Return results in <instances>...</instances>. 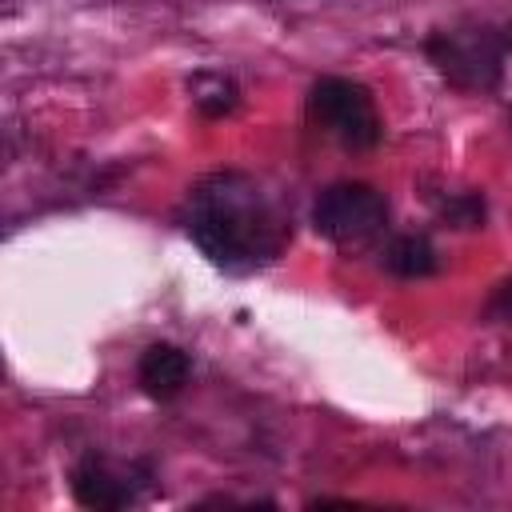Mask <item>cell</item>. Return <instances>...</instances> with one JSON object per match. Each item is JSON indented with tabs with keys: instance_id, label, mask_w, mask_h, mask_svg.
I'll return each mask as SVG.
<instances>
[{
	"instance_id": "7a4b0ae2",
	"label": "cell",
	"mask_w": 512,
	"mask_h": 512,
	"mask_svg": "<svg viewBox=\"0 0 512 512\" xmlns=\"http://www.w3.org/2000/svg\"><path fill=\"white\" fill-rule=\"evenodd\" d=\"M312 228L344 248V252H360L372 240L384 236L388 228V196L364 180H336L328 184L316 204H312Z\"/></svg>"
},
{
	"instance_id": "30bf717a",
	"label": "cell",
	"mask_w": 512,
	"mask_h": 512,
	"mask_svg": "<svg viewBox=\"0 0 512 512\" xmlns=\"http://www.w3.org/2000/svg\"><path fill=\"white\" fill-rule=\"evenodd\" d=\"M484 316H488V320H504V324H512V276L500 280V284L492 288V296H488V304H484Z\"/></svg>"
},
{
	"instance_id": "277c9868",
	"label": "cell",
	"mask_w": 512,
	"mask_h": 512,
	"mask_svg": "<svg viewBox=\"0 0 512 512\" xmlns=\"http://www.w3.org/2000/svg\"><path fill=\"white\" fill-rule=\"evenodd\" d=\"M508 44L512 40L496 36L492 28H440L424 40V52L448 84L464 92H488L504 76Z\"/></svg>"
},
{
	"instance_id": "8992f818",
	"label": "cell",
	"mask_w": 512,
	"mask_h": 512,
	"mask_svg": "<svg viewBox=\"0 0 512 512\" xmlns=\"http://www.w3.org/2000/svg\"><path fill=\"white\" fill-rule=\"evenodd\" d=\"M188 372H192L188 352L176 348V344H168V340L148 344V348L140 352V360H136V384H140V392H144L148 400H160V404H164V400H176V396L184 392Z\"/></svg>"
},
{
	"instance_id": "5b68a950",
	"label": "cell",
	"mask_w": 512,
	"mask_h": 512,
	"mask_svg": "<svg viewBox=\"0 0 512 512\" xmlns=\"http://www.w3.org/2000/svg\"><path fill=\"white\" fill-rule=\"evenodd\" d=\"M72 496H76V504H84V508L116 512V508H128V504L136 500V484H132V476L116 472L104 456L88 452V456L72 468Z\"/></svg>"
},
{
	"instance_id": "ba28073f",
	"label": "cell",
	"mask_w": 512,
	"mask_h": 512,
	"mask_svg": "<svg viewBox=\"0 0 512 512\" xmlns=\"http://www.w3.org/2000/svg\"><path fill=\"white\" fill-rule=\"evenodd\" d=\"M188 92H192L196 112H200V116H208V120L228 116V112L240 104L236 84H232L228 76H220V72H196V76L188 80Z\"/></svg>"
},
{
	"instance_id": "52a82bcc",
	"label": "cell",
	"mask_w": 512,
	"mask_h": 512,
	"mask_svg": "<svg viewBox=\"0 0 512 512\" xmlns=\"http://www.w3.org/2000/svg\"><path fill=\"white\" fill-rule=\"evenodd\" d=\"M380 264L400 276V280H424L440 268L436 260V248L428 244V236H416V232H404V236H392L380 252Z\"/></svg>"
},
{
	"instance_id": "6da1fadb",
	"label": "cell",
	"mask_w": 512,
	"mask_h": 512,
	"mask_svg": "<svg viewBox=\"0 0 512 512\" xmlns=\"http://www.w3.org/2000/svg\"><path fill=\"white\" fill-rule=\"evenodd\" d=\"M180 220L192 244L232 276L272 264L292 236L272 196L248 172H208L196 180L184 196Z\"/></svg>"
},
{
	"instance_id": "9c48e42d",
	"label": "cell",
	"mask_w": 512,
	"mask_h": 512,
	"mask_svg": "<svg viewBox=\"0 0 512 512\" xmlns=\"http://www.w3.org/2000/svg\"><path fill=\"white\" fill-rule=\"evenodd\" d=\"M484 216H488V208H484V196L480 192H452L440 204V220L448 228H480Z\"/></svg>"
},
{
	"instance_id": "3957f363",
	"label": "cell",
	"mask_w": 512,
	"mask_h": 512,
	"mask_svg": "<svg viewBox=\"0 0 512 512\" xmlns=\"http://www.w3.org/2000/svg\"><path fill=\"white\" fill-rule=\"evenodd\" d=\"M308 120L316 128H324L332 140H340L348 152H368L380 144V112H376V100L364 84L348 80V76H320L312 88H308Z\"/></svg>"
}]
</instances>
